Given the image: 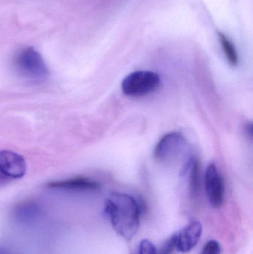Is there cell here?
<instances>
[{
    "label": "cell",
    "instance_id": "obj_1",
    "mask_svg": "<svg viewBox=\"0 0 253 254\" xmlns=\"http://www.w3.org/2000/svg\"><path fill=\"white\" fill-rule=\"evenodd\" d=\"M105 213L109 216L114 231L126 240H131L140 226L141 207L129 194L115 192L106 200Z\"/></svg>",
    "mask_w": 253,
    "mask_h": 254
},
{
    "label": "cell",
    "instance_id": "obj_13",
    "mask_svg": "<svg viewBox=\"0 0 253 254\" xmlns=\"http://www.w3.org/2000/svg\"><path fill=\"white\" fill-rule=\"evenodd\" d=\"M221 254V246H220L219 243L215 240H210L205 245L200 254Z\"/></svg>",
    "mask_w": 253,
    "mask_h": 254
},
{
    "label": "cell",
    "instance_id": "obj_15",
    "mask_svg": "<svg viewBox=\"0 0 253 254\" xmlns=\"http://www.w3.org/2000/svg\"><path fill=\"white\" fill-rule=\"evenodd\" d=\"M0 254H11L5 248L0 247Z\"/></svg>",
    "mask_w": 253,
    "mask_h": 254
},
{
    "label": "cell",
    "instance_id": "obj_6",
    "mask_svg": "<svg viewBox=\"0 0 253 254\" xmlns=\"http://www.w3.org/2000/svg\"><path fill=\"white\" fill-rule=\"evenodd\" d=\"M186 138L178 131H171L160 139L154 149V157L157 161H167L176 155L184 146Z\"/></svg>",
    "mask_w": 253,
    "mask_h": 254
},
{
    "label": "cell",
    "instance_id": "obj_7",
    "mask_svg": "<svg viewBox=\"0 0 253 254\" xmlns=\"http://www.w3.org/2000/svg\"><path fill=\"white\" fill-rule=\"evenodd\" d=\"M202 234V224L198 221H192L177 234L176 249L181 253H188L197 246Z\"/></svg>",
    "mask_w": 253,
    "mask_h": 254
},
{
    "label": "cell",
    "instance_id": "obj_2",
    "mask_svg": "<svg viewBox=\"0 0 253 254\" xmlns=\"http://www.w3.org/2000/svg\"><path fill=\"white\" fill-rule=\"evenodd\" d=\"M15 65L19 72L30 80L43 81L49 75V70L44 60L33 47L20 51L15 58Z\"/></svg>",
    "mask_w": 253,
    "mask_h": 254
},
{
    "label": "cell",
    "instance_id": "obj_5",
    "mask_svg": "<svg viewBox=\"0 0 253 254\" xmlns=\"http://www.w3.org/2000/svg\"><path fill=\"white\" fill-rule=\"evenodd\" d=\"M25 158L13 151L0 150V176L5 179H18L26 173Z\"/></svg>",
    "mask_w": 253,
    "mask_h": 254
},
{
    "label": "cell",
    "instance_id": "obj_4",
    "mask_svg": "<svg viewBox=\"0 0 253 254\" xmlns=\"http://www.w3.org/2000/svg\"><path fill=\"white\" fill-rule=\"evenodd\" d=\"M205 189L211 206L218 208L222 205L225 194L224 179L217 166L210 163L205 172Z\"/></svg>",
    "mask_w": 253,
    "mask_h": 254
},
{
    "label": "cell",
    "instance_id": "obj_12",
    "mask_svg": "<svg viewBox=\"0 0 253 254\" xmlns=\"http://www.w3.org/2000/svg\"><path fill=\"white\" fill-rule=\"evenodd\" d=\"M177 246V234L169 237L163 245L158 254H172Z\"/></svg>",
    "mask_w": 253,
    "mask_h": 254
},
{
    "label": "cell",
    "instance_id": "obj_10",
    "mask_svg": "<svg viewBox=\"0 0 253 254\" xmlns=\"http://www.w3.org/2000/svg\"><path fill=\"white\" fill-rule=\"evenodd\" d=\"M187 173H188L190 190L193 195H198L200 188V167L197 158H190L187 166Z\"/></svg>",
    "mask_w": 253,
    "mask_h": 254
},
{
    "label": "cell",
    "instance_id": "obj_9",
    "mask_svg": "<svg viewBox=\"0 0 253 254\" xmlns=\"http://www.w3.org/2000/svg\"><path fill=\"white\" fill-rule=\"evenodd\" d=\"M40 213V210L38 206L32 201L21 203L13 211L16 220L22 223H29L35 220L38 217Z\"/></svg>",
    "mask_w": 253,
    "mask_h": 254
},
{
    "label": "cell",
    "instance_id": "obj_8",
    "mask_svg": "<svg viewBox=\"0 0 253 254\" xmlns=\"http://www.w3.org/2000/svg\"><path fill=\"white\" fill-rule=\"evenodd\" d=\"M48 187L65 190L95 191L99 189L100 184L88 178L79 177L51 182Z\"/></svg>",
    "mask_w": 253,
    "mask_h": 254
},
{
    "label": "cell",
    "instance_id": "obj_14",
    "mask_svg": "<svg viewBox=\"0 0 253 254\" xmlns=\"http://www.w3.org/2000/svg\"><path fill=\"white\" fill-rule=\"evenodd\" d=\"M138 254H157L154 245L148 240H144L141 242Z\"/></svg>",
    "mask_w": 253,
    "mask_h": 254
},
{
    "label": "cell",
    "instance_id": "obj_3",
    "mask_svg": "<svg viewBox=\"0 0 253 254\" xmlns=\"http://www.w3.org/2000/svg\"><path fill=\"white\" fill-rule=\"evenodd\" d=\"M160 85L158 74L152 71H136L128 74L122 82V92L129 97H141L155 91Z\"/></svg>",
    "mask_w": 253,
    "mask_h": 254
},
{
    "label": "cell",
    "instance_id": "obj_11",
    "mask_svg": "<svg viewBox=\"0 0 253 254\" xmlns=\"http://www.w3.org/2000/svg\"><path fill=\"white\" fill-rule=\"evenodd\" d=\"M218 37H219L221 47L225 54L229 64H231L233 66H236L239 64V58L236 47L223 33H218Z\"/></svg>",
    "mask_w": 253,
    "mask_h": 254
}]
</instances>
